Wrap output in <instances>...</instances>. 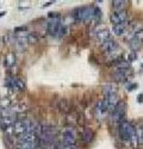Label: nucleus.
Returning a JSON list of instances; mask_svg holds the SVG:
<instances>
[{
  "instance_id": "nucleus-1",
  "label": "nucleus",
  "mask_w": 143,
  "mask_h": 149,
  "mask_svg": "<svg viewBox=\"0 0 143 149\" xmlns=\"http://www.w3.org/2000/svg\"><path fill=\"white\" fill-rule=\"evenodd\" d=\"M118 134H119L121 140L124 141V142H131L133 144H137L138 143L137 129L126 119H123V120L119 122Z\"/></svg>"
},
{
  "instance_id": "nucleus-2",
  "label": "nucleus",
  "mask_w": 143,
  "mask_h": 149,
  "mask_svg": "<svg viewBox=\"0 0 143 149\" xmlns=\"http://www.w3.org/2000/svg\"><path fill=\"white\" fill-rule=\"evenodd\" d=\"M55 139V129L49 124H43L41 125V132H40V141L44 144L53 143Z\"/></svg>"
},
{
  "instance_id": "nucleus-3",
  "label": "nucleus",
  "mask_w": 143,
  "mask_h": 149,
  "mask_svg": "<svg viewBox=\"0 0 143 149\" xmlns=\"http://www.w3.org/2000/svg\"><path fill=\"white\" fill-rule=\"evenodd\" d=\"M74 18L79 22H86L94 18V7L83 6L74 11Z\"/></svg>"
},
{
  "instance_id": "nucleus-4",
  "label": "nucleus",
  "mask_w": 143,
  "mask_h": 149,
  "mask_svg": "<svg viewBox=\"0 0 143 149\" xmlns=\"http://www.w3.org/2000/svg\"><path fill=\"white\" fill-rule=\"evenodd\" d=\"M30 127H31V122L29 119L17 118V120L13 124V134H17V135L20 136V135H24V134L31 132Z\"/></svg>"
},
{
  "instance_id": "nucleus-5",
  "label": "nucleus",
  "mask_w": 143,
  "mask_h": 149,
  "mask_svg": "<svg viewBox=\"0 0 143 149\" xmlns=\"http://www.w3.org/2000/svg\"><path fill=\"white\" fill-rule=\"evenodd\" d=\"M103 102L106 106L107 112H113V110L116 109V106L118 105V95L116 94L115 91H106L105 93V98L103 99Z\"/></svg>"
},
{
  "instance_id": "nucleus-6",
  "label": "nucleus",
  "mask_w": 143,
  "mask_h": 149,
  "mask_svg": "<svg viewBox=\"0 0 143 149\" xmlns=\"http://www.w3.org/2000/svg\"><path fill=\"white\" fill-rule=\"evenodd\" d=\"M62 144L63 146H75L76 144V135L74 129L66 128L62 131Z\"/></svg>"
},
{
  "instance_id": "nucleus-7",
  "label": "nucleus",
  "mask_w": 143,
  "mask_h": 149,
  "mask_svg": "<svg viewBox=\"0 0 143 149\" xmlns=\"http://www.w3.org/2000/svg\"><path fill=\"white\" fill-rule=\"evenodd\" d=\"M60 29H61V22L60 18H53L47 24V31L50 36H58Z\"/></svg>"
},
{
  "instance_id": "nucleus-8",
  "label": "nucleus",
  "mask_w": 143,
  "mask_h": 149,
  "mask_svg": "<svg viewBox=\"0 0 143 149\" xmlns=\"http://www.w3.org/2000/svg\"><path fill=\"white\" fill-rule=\"evenodd\" d=\"M128 19V15L125 11H115L110 17V20L113 25H119V24H125Z\"/></svg>"
},
{
  "instance_id": "nucleus-9",
  "label": "nucleus",
  "mask_w": 143,
  "mask_h": 149,
  "mask_svg": "<svg viewBox=\"0 0 143 149\" xmlns=\"http://www.w3.org/2000/svg\"><path fill=\"white\" fill-rule=\"evenodd\" d=\"M124 116H125V104L119 102L118 105L116 106V109L113 110V112H112V119L115 122L119 123L121 120L124 119Z\"/></svg>"
},
{
  "instance_id": "nucleus-10",
  "label": "nucleus",
  "mask_w": 143,
  "mask_h": 149,
  "mask_svg": "<svg viewBox=\"0 0 143 149\" xmlns=\"http://www.w3.org/2000/svg\"><path fill=\"white\" fill-rule=\"evenodd\" d=\"M8 84L12 88L17 92H23L25 90V82H24L20 78H11L8 80Z\"/></svg>"
},
{
  "instance_id": "nucleus-11",
  "label": "nucleus",
  "mask_w": 143,
  "mask_h": 149,
  "mask_svg": "<svg viewBox=\"0 0 143 149\" xmlns=\"http://www.w3.org/2000/svg\"><path fill=\"white\" fill-rule=\"evenodd\" d=\"M116 48H117V43L112 38H110V40L105 41L104 43H101V49L107 54H112L116 50Z\"/></svg>"
},
{
  "instance_id": "nucleus-12",
  "label": "nucleus",
  "mask_w": 143,
  "mask_h": 149,
  "mask_svg": "<svg viewBox=\"0 0 143 149\" xmlns=\"http://www.w3.org/2000/svg\"><path fill=\"white\" fill-rule=\"evenodd\" d=\"M57 109L61 111V112H63V113H68V112H70V111H72L69 102L65 100V99H61V100L57 102Z\"/></svg>"
},
{
  "instance_id": "nucleus-13",
  "label": "nucleus",
  "mask_w": 143,
  "mask_h": 149,
  "mask_svg": "<svg viewBox=\"0 0 143 149\" xmlns=\"http://www.w3.org/2000/svg\"><path fill=\"white\" fill-rule=\"evenodd\" d=\"M111 37H110V32L107 31V30H101V31H99L98 33H97V40L100 42V43H104L105 41H107V40H110Z\"/></svg>"
},
{
  "instance_id": "nucleus-14",
  "label": "nucleus",
  "mask_w": 143,
  "mask_h": 149,
  "mask_svg": "<svg viewBox=\"0 0 143 149\" xmlns=\"http://www.w3.org/2000/svg\"><path fill=\"white\" fill-rule=\"evenodd\" d=\"M126 31V25L125 24H119V25H113V32L117 36H123Z\"/></svg>"
},
{
  "instance_id": "nucleus-15",
  "label": "nucleus",
  "mask_w": 143,
  "mask_h": 149,
  "mask_svg": "<svg viewBox=\"0 0 143 149\" xmlns=\"http://www.w3.org/2000/svg\"><path fill=\"white\" fill-rule=\"evenodd\" d=\"M82 140H83V142L90 143L93 140V132L91 130H85L82 132Z\"/></svg>"
},
{
  "instance_id": "nucleus-16",
  "label": "nucleus",
  "mask_w": 143,
  "mask_h": 149,
  "mask_svg": "<svg viewBox=\"0 0 143 149\" xmlns=\"http://www.w3.org/2000/svg\"><path fill=\"white\" fill-rule=\"evenodd\" d=\"M115 11H124V5L126 4L125 1H112Z\"/></svg>"
},
{
  "instance_id": "nucleus-17",
  "label": "nucleus",
  "mask_w": 143,
  "mask_h": 149,
  "mask_svg": "<svg viewBox=\"0 0 143 149\" xmlns=\"http://www.w3.org/2000/svg\"><path fill=\"white\" fill-rule=\"evenodd\" d=\"M137 137H138V143L143 144V127L137 129Z\"/></svg>"
},
{
  "instance_id": "nucleus-18",
  "label": "nucleus",
  "mask_w": 143,
  "mask_h": 149,
  "mask_svg": "<svg viewBox=\"0 0 143 149\" xmlns=\"http://www.w3.org/2000/svg\"><path fill=\"white\" fill-rule=\"evenodd\" d=\"M67 33V28L65 25H61V29H60V32H58V36L60 37H63Z\"/></svg>"
},
{
  "instance_id": "nucleus-19",
  "label": "nucleus",
  "mask_w": 143,
  "mask_h": 149,
  "mask_svg": "<svg viewBox=\"0 0 143 149\" xmlns=\"http://www.w3.org/2000/svg\"><path fill=\"white\" fill-rule=\"evenodd\" d=\"M137 87V85L136 84H134V85H131V86H128V90L129 91H131V90H134V88H136Z\"/></svg>"
},
{
  "instance_id": "nucleus-20",
  "label": "nucleus",
  "mask_w": 143,
  "mask_h": 149,
  "mask_svg": "<svg viewBox=\"0 0 143 149\" xmlns=\"http://www.w3.org/2000/svg\"><path fill=\"white\" fill-rule=\"evenodd\" d=\"M137 100H138L140 103H142V102H143V94H140V95L137 97Z\"/></svg>"
},
{
  "instance_id": "nucleus-21",
  "label": "nucleus",
  "mask_w": 143,
  "mask_h": 149,
  "mask_svg": "<svg viewBox=\"0 0 143 149\" xmlns=\"http://www.w3.org/2000/svg\"><path fill=\"white\" fill-rule=\"evenodd\" d=\"M135 57H136V55H135V54H131V56L129 57V62H131V61H133Z\"/></svg>"
}]
</instances>
